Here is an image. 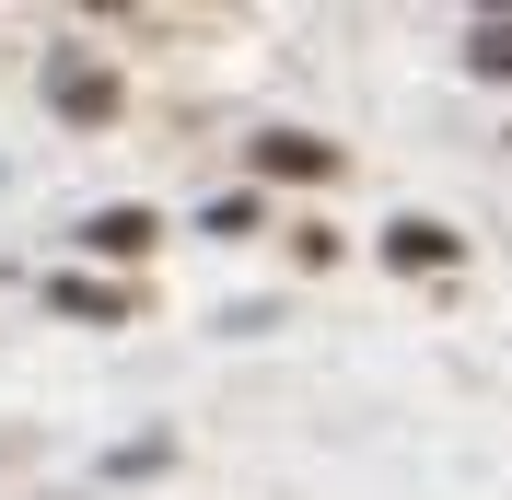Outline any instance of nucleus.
I'll return each mask as SVG.
<instances>
[{"mask_svg":"<svg viewBox=\"0 0 512 500\" xmlns=\"http://www.w3.org/2000/svg\"><path fill=\"white\" fill-rule=\"evenodd\" d=\"M47 105H59L70 128H105V117H117V70L82 59V47H47Z\"/></svg>","mask_w":512,"mask_h":500,"instance_id":"1","label":"nucleus"},{"mask_svg":"<svg viewBox=\"0 0 512 500\" xmlns=\"http://www.w3.org/2000/svg\"><path fill=\"white\" fill-rule=\"evenodd\" d=\"M82 256H105V268H140V256L163 245V221L140 210V198H105V210H82V233H70Z\"/></svg>","mask_w":512,"mask_h":500,"instance_id":"2","label":"nucleus"},{"mask_svg":"<svg viewBox=\"0 0 512 500\" xmlns=\"http://www.w3.org/2000/svg\"><path fill=\"white\" fill-rule=\"evenodd\" d=\"M454 256H466V233H454V221H431V210L384 221V268H419V280H443Z\"/></svg>","mask_w":512,"mask_h":500,"instance_id":"3","label":"nucleus"},{"mask_svg":"<svg viewBox=\"0 0 512 500\" xmlns=\"http://www.w3.org/2000/svg\"><path fill=\"white\" fill-rule=\"evenodd\" d=\"M47 314H70V326H128V314H140V291H128V280H94V268H70V280H47Z\"/></svg>","mask_w":512,"mask_h":500,"instance_id":"4","label":"nucleus"},{"mask_svg":"<svg viewBox=\"0 0 512 500\" xmlns=\"http://www.w3.org/2000/svg\"><path fill=\"white\" fill-rule=\"evenodd\" d=\"M256 175H268V187H326V175H338V140H315V128H268V140H256Z\"/></svg>","mask_w":512,"mask_h":500,"instance_id":"5","label":"nucleus"},{"mask_svg":"<svg viewBox=\"0 0 512 500\" xmlns=\"http://www.w3.org/2000/svg\"><path fill=\"white\" fill-rule=\"evenodd\" d=\"M466 70H478V82H512V12H478V24H466Z\"/></svg>","mask_w":512,"mask_h":500,"instance_id":"6","label":"nucleus"}]
</instances>
